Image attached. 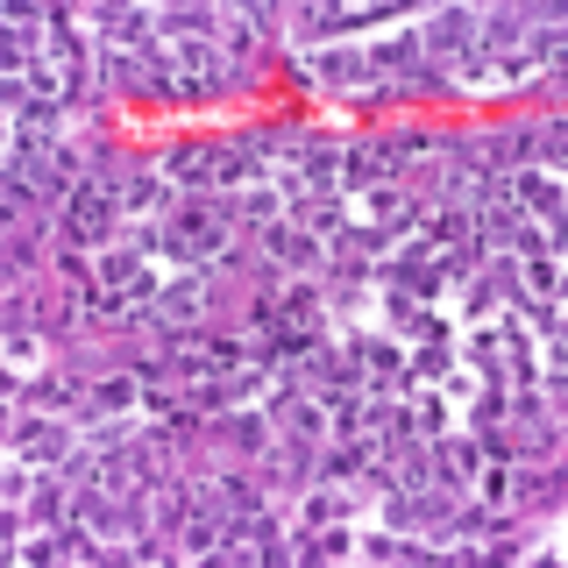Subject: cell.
Returning <instances> with one entry per match:
<instances>
[{"mask_svg": "<svg viewBox=\"0 0 568 568\" xmlns=\"http://www.w3.org/2000/svg\"><path fill=\"white\" fill-rule=\"evenodd\" d=\"M114 221H121V192H114V178H85L79 192L64 200V235L79 242V248H93V242H106L114 235Z\"/></svg>", "mask_w": 568, "mask_h": 568, "instance_id": "obj_1", "label": "cell"}, {"mask_svg": "<svg viewBox=\"0 0 568 568\" xmlns=\"http://www.w3.org/2000/svg\"><path fill=\"white\" fill-rule=\"evenodd\" d=\"M505 200L519 206V213H540V227H561V178H555V164L511 171L505 178Z\"/></svg>", "mask_w": 568, "mask_h": 568, "instance_id": "obj_2", "label": "cell"}, {"mask_svg": "<svg viewBox=\"0 0 568 568\" xmlns=\"http://www.w3.org/2000/svg\"><path fill=\"white\" fill-rule=\"evenodd\" d=\"M419 50H434V58H469V50H476V14L469 8H440L434 14V22H426L419 29Z\"/></svg>", "mask_w": 568, "mask_h": 568, "instance_id": "obj_3", "label": "cell"}, {"mask_svg": "<svg viewBox=\"0 0 568 568\" xmlns=\"http://www.w3.org/2000/svg\"><path fill=\"white\" fill-rule=\"evenodd\" d=\"M313 79L327 85V93H355V85H369L363 43H327V50H313Z\"/></svg>", "mask_w": 568, "mask_h": 568, "instance_id": "obj_4", "label": "cell"}, {"mask_svg": "<svg viewBox=\"0 0 568 568\" xmlns=\"http://www.w3.org/2000/svg\"><path fill=\"white\" fill-rule=\"evenodd\" d=\"M348 213H355V221H363V227H377V235H398V227L413 221L419 206L405 200L398 185H369V192H355V206H348Z\"/></svg>", "mask_w": 568, "mask_h": 568, "instance_id": "obj_5", "label": "cell"}, {"mask_svg": "<svg viewBox=\"0 0 568 568\" xmlns=\"http://www.w3.org/2000/svg\"><path fill=\"white\" fill-rule=\"evenodd\" d=\"M171 227H178V242H185L192 256H221L227 248V213L221 206H185Z\"/></svg>", "mask_w": 568, "mask_h": 568, "instance_id": "obj_6", "label": "cell"}, {"mask_svg": "<svg viewBox=\"0 0 568 568\" xmlns=\"http://www.w3.org/2000/svg\"><path fill=\"white\" fill-rule=\"evenodd\" d=\"M14 455L36 462V469H50V462L71 455V434H64V426H50V419H29L22 434H14Z\"/></svg>", "mask_w": 568, "mask_h": 568, "instance_id": "obj_7", "label": "cell"}, {"mask_svg": "<svg viewBox=\"0 0 568 568\" xmlns=\"http://www.w3.org/2000/svg\"><path fill=\"white\" fill-rule=\"evenodd\" d=\"M263 235H271V256H277V263H292V271H313V263L327 256L313 227H284V221H271V227H263Z\"/></svg>", "mask_w": 568, "mask_h": 568, "instance_id": "obj_8", "label": "cell"}, {"mask_svg": "<svg viewBox=\"0 0 568 568\" xmlns=\"http://www.w3.org/2000/svg\"><path fill=\"white\" fill-rule=\"evenodd\" d=\"M156 313H164L171 327H178V320H200V313H206V277H192V271L171 277L164 292H156Z\"/></svg>", "mask_w": 568, "mask_h": 568, "instance_id": "obj_9", "label": "cell"}, {"mask_svg": "<svg viewBox=\"0 0 568 568\" xmlns=\"http://www.w3.org/2000/svg\"><path fill=\"white\" fill-rule=\"evenodd\" d=\"M363 58H369V79H377V71H413V64H419V29L377 36V43H369Z\"/></svg>", "mask_w": 568, "mask_h": 568, "instance_id": "obj_10", "label": "cell"}, {"mask_svg": "<svg viewBox=\"0 0 568 568\" xmlns=\"http://www.w3.org/2000/svg\"><path fill=\"white\" fill-rule=\"evenodd\" d=\"M476 455H484V448H476V440H440V448H434V476H440V484H469V476H476Z\"/></svg>", "mask_w": 568, "mask_h": 568, "instance_id": "obj_11", "label": "cell"}, {"mask_svg": "<svg viewBox=\"0 0 568 568\" xmlns=\"http://www.w3.org/2000/svg\"><path fill=\"white\" fill-rule=\"evenodd\" d=\"M306 440H271V448H263V476H271V484H306Z\"/></svg>", "mask_w": 568, "mask_h": 568, "instance_id": "obj_12", "label": "cell"}, {"mask_svg": "<svg viewBox=\"0 0 568 568\" xmlns=\"http://www.w3.org/2000/svg\"><path fill=\"white\" fill-rule=\"evenodd\" d=\"M156 206H164V178H156V171H142V178H129V185H121V213L150 221Z\"/></svg>", "mask_w": 568, "mask_h": 568, "instance_id": "obj_13", "label": "cell"}, {"mask_svg": "<svg viewBox=\"0 0 568 568\" xmlns=\"http://www.w3.org/2000/svg\"><path fill=\"white\" fill-rule=\"evenodd\" d=\"M242 221H284V192H277V178H256V185L242 192Z\"/></svg>", "mask_w": 568, "mask_h": 568, "instance_id": "obj_14", "label": "cell"}, {"mask_svg": "<svg viewBox=\"0 0 568 568\" xmlns=\"http://www.w3.org/2000/svg\"><path fill=\"white\" fill-rule=\"evenodd\" d=\"M298 221H306L313 235H342V227H348V206H334V200H298Z\"/></svg>", "mask_w": 568, "mask_h": 568, "instance_id": "obj_15", "label": "cell"}, {"mask_svg": "<svg viewBox=\"0 0 568 568\" xmlns=\"http://www.w3.org/2000/svg\"><path fill=\"white\" fill-rule=\"evenodd\" d=\"M213 43H221L227 58H248V50H256V22H248V14H221V36H213Z\"/></svg>", "mask_w": 568, "mask_h": 568, "instance_id": "obj_16", "label": "cell"}, {"mask_svg": "<svg viewBox=\"0 0 568 568\" xmlns=\"http://www.w3.org/2000/svg\"><path fill=\"white\" fill-rule=\"evenodd\" d=\"M519 277H526L519 292H532V298H555V292H561V284H555V277H561V271H555V256H526V263H519Z\"/></svg>", "mask_w": 568, "mask_h": 568, "instance_id": "obj_17", "label": "cell"}, {"mask_svg": "<svg viewBox=\"0 0 568 568\" xmlns=\"http://www.w3.org/2000/svg\"><path fill=\"white\" fill-rule=\"evenodd\" d=\"M227 434H235L242 455H263V448H271V426H263L256 413H242V405H235V426H227Z\"/></svg>", "mask_w": 568, "mask_h": 568, "instance_id": "obj_18", "label": "cell"}, {"mask_svg": "<svg viewBox=\"0 0 568 568\" xmlns=\"http://www.w3.org/2000/svg\"><path fill=\"white\" fill-rule=\"evenodd\" d=\"M129 405H135V384H129V377L93 384V413H129Z\"/></svg>", "mask_w": 568, "mask_h": 568, "instance_id": "obj_19", "label": "cell"}, {"mask_svg": "<svg viewBox=\"0 0 568 568\" xmlns=\"http://www.w3.org/2000/svg\"><path fill=\"white\" fill-rule=\"evenodd\" d=\"M8 363H14V377H29V369L43 363V334H14V342H8Z\"/></svg>", "mask_w": 568, "mask_h": 568, "instance_id": "obj_20", "label": "cell"}, {"mask_svg": "<svg viewBox=\"0 0 568 568\" xmlns=\"http://www.w3.org/2000/svg\"><path fill=\"white\" fill-rule=\"evenodd\" d=\"M29 405H36V413H64V405H71V390H64L58 377H43V384H29Z\"/></svg>", "mask_w": 568, "mask_h": 568, "instance_id": "obj_21", "label": "cell"}, {"mask_svg": "<svg viewBox=\"0 0 568 568\" xmlns=\"http://www.w3.org/2000/svg\"><path fill=\"white\" fill-rule=\"evenodd\" d=\"M342 511H348V505H342V497H327V490H313V497H306V526H334Z\"/></svg>", "mask_w": 568, "mask_h": 568, "instance_id": "obj_22", "label": "cell"}, {"mask_svg": "<svg viewBox=\"0 0 568 568\" xmlns=\"http://www.w3.org/2000/svg\"><path fill=\"white\" fill-rule=\"evenodd\" d=\"M29 469H36V462H29ZM29 469H8V484H0V490H8V505H22V497H29Z\"/></svg>", "mask_w": 568, "mask_h": 568, "instance_id": "obj_23", "label": "cell"}]
</instances>
